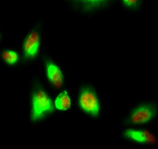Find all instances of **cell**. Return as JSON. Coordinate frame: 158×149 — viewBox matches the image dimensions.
Here are the masks:
<instances>
[{
    "mask_svg": "<svg viewBox=\"0 0 158 149\" xmlns=\"http://www.w3.org/2000/svg\"><path fill=\"white\" fill-rule=\"evenodd\" d=\"M158 100L146 97L132 103L122 114L119 124L122 127L149 126L157 121Z\"/></svg>",
    "mask_w": 158,
    "mask_h": 149,
    "instance_id": "obj_1",
    "label": "cell"
},
{
    "mask_svg": "<svg viewBox=\"0 0 158 149\" xmlns=\"http://www.w3.org/2000/svg\"><path fill=\"white\" fill-rule=\"evenodd\" d=\"M77 103L80 111L93 121L99 122L104 117L106 106L103 97L91 83H84L79 87Z\"/></svg>",
    "mask_w": 158,
    "mask_h": 149,
    "instance_id": "obj_2",
    "label": "cell"
},
{
    "mask_svg": "<svg viewBox=\"0 0 158 149\" xmlns=\"http://www.w3.org/2000/svg\"><path fill=\"white\" fill-rule=\"evenodd\" d=\"M44 19L38 18L23 37L21 44V57L27 61H34L41 53Z\"/></svg>",
    "mask_w": 158,
    "mask_h": 149,
    "instance_id": "obj_3",
    "label": "cell"
},
{
    "mask_svg": "<svg viewBox=\"0 0 158 149\" xmlns=\"http://www.w3.org/2000/svg\"><path fill=\"white\" fill-rule=\"evenodd\" d=\"M120 136L130 145L152 148L158 144L157 134L149 126L123 127Z\"/></svg>",
    "mask_w": 158,
    "mask_h": 149,
    "instance_id": "obj_4",
    "label": "cell"
},
{
    "mask_svg": "<svg viewBox=\"0 0 158 149\" xmlns=\"http://www.w3.org/2000/svg\"><path fill=\"white\" fill-rule=\"evenodd\" d=\"M53 112L54 105L49 94L42 84L35 83L31 95V120L34 122L42 121L51 115Z\"/></svg>",
    "mask_w": 158,
    "mask_h": 149,
    "instance_id": "obj_5",
    "label": "cell"
},
{
    "mask_svg": "<svg viewBox=\"0 0 158 149\" xmlns=\"http://www.w3.org/2000/svg\"><path fill=\"white\" fill-rule=\"evenodd\" d=\"M66 1L67 6L70 10L77 13L85 14L100 13L106 10L110 7L111 1Z\"/></svg>",
    "mask_w": 158,
    "mask_h": 149,
    "instance_id": "obj_6",
    "label": "cell"
},
{
    "mask_svg": "<svg viewBox=\"0 0 158 149\" xmlns=\"http://www.w3.org/2000/svg\"><path fill=\"white\" fill-rule=\"evenodd\" d=\"M43 59L47 81L53 88L60 89L64 87L65 81L62 70L51 57L44 56Z\"/></svg>",
    "mask_w": 158,
    "mask_h": 149,
    "instance_id": "obj_7",
    "label": "cell"
},
{
    "mask_svg": "<svg viewBox=\"0 0 158 149\" xmlns=\"http://www.w3.org/2000/svg\"><path fill=\"white\" fill-rule=\"evenodd\" d=\"M1 57L6 64L10 65H15L19 60L20 56L16 50L4 48L1 52Z\"/></svg>",
    "mask_w": 158,
    "mask_h": 149,
    "instance_id": "obj_8",
    "label": "cell"
},
{
    "mask_svg": "<svg viewBox=\"0 0 158 149\" xmlns=\"http://www.w3.org/2000/svg\"><path fill=\"white\" fill-rule=\"evenodd\" d=\"M55 107L57 109L66 110L71 105V100L69 93L66 91L61 92L57 96L55 101Z\"/></svg>",
    "mask_w": 158,
    "mask_h": 149,
    "instance_id": "obj_9",
    "label": "cell"
},
{
    "mask_svg": "<svg viewBox=\"0 0 158 149\" xmlns=\"http://www.w3.org/2000/svg\"><path fill=\"white\" fill-rule=\"evenodd\" d=\"M142 1H122V5L125 9L133 11H136L140 9Z\"/></svg>",
    "mask_w": 158,
    "mask_h": 149,
    "instance_id": "obj_10",
    "label": "cell"
}]
</instances>
